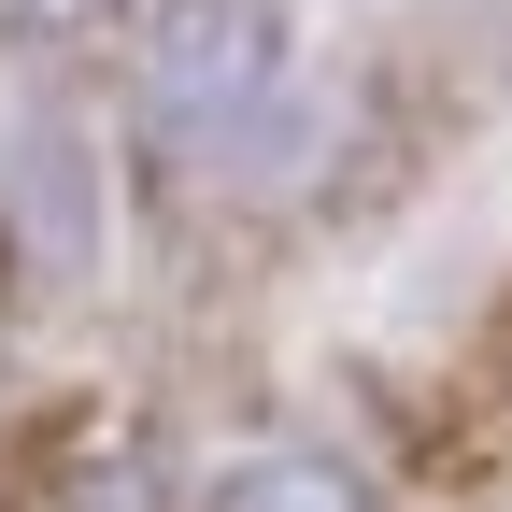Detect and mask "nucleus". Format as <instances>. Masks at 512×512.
<instances>
[{
  "label": "nucleus",
  "mask_w": 512,
  "mask_h": 512,
  "mask_svg": "<svg viewBox=\"0 0 512 512\" xmlns=\"http://www.w3.org/2000/svg\"><path fill=\"white\" fill-rule=\"evenodd\" d=\"M285 0H157L143 29V86L185 143H242L256 114L285 100Z\"/></svg>",
  "instance_id": "nucleus-1"
},
{
  "label": "nucleus",
  "mask_w": 512,
  "mask_h": 512,
  "mask_svg": "<svg viewBox=\"0 0 512 512\" xmlns=\"http://www.w3.org/2000/svg\"><path fill=\"white\" fill-rule=\"evenodd\" d=\"M214 512H370V484L342 456H242Z\"/></svg>",
  "instance_id": "nucleus-2"
},
{
  "label": "nucleus",
  "mask_w": 512,
  "mask_h": 512,
  "mask_svg": "<svg viewBox=\"0 0 512 512\" xmlns=\"http://www.w3.org/2000/svg\"><path fill=\"white\" fill-rule=\"evenodd\" d=\"M15 29H86V15H114V0H0Z\"/></svg>",
  "instance_id": "nucleus-3"
}]
</instances>
